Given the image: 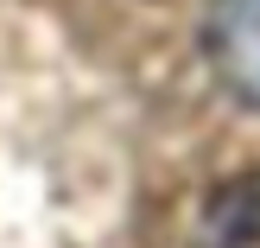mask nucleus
Instances as JSON below:
<instances>
[{
	"label": "nucleus",
	"mask_w": 260,
	"mask_h": 248,
	"mask_svg": "<svg viewBox=\"0 0 260 248\" xmlns=\"http://www.w3.org/2000/svg\"><path fill=\"white\" fill-rule=\"evenodd\" d=\"M210 58L222 83L260 108V0H216L210 7Z\"/></svg>",
	"instance_id": "obj_1"
},
{
	"label": "nucleus",
	"mask_w": 260,
	"mask_h": 248,
	"mask_svg": "<svg viewBox=\"0 0 260 248\" xmlns=\"http://www.w3.org/2000/svg\"><path fill=\"white\" fill-rule=\"evenodd\" d=\"M190 248H260V172L229 178L203 204V223H197Z\"/></svg>",
	"instance_id": "obj_2"
}]
</instances>
